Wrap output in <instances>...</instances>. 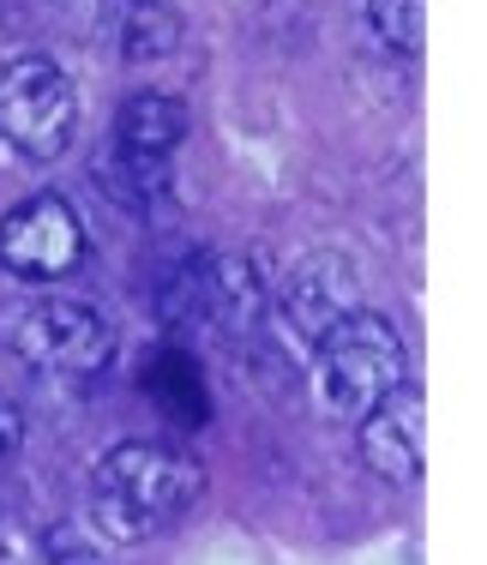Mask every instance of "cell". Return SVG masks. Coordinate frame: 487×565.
<instances>
[{
  "label": "cell",
  "instance_id": "6da1fadb",
  "mask_svg": "<svg viewBox=\"0 0 487 565\" xmlns=\"http://www.w3.org/2000/svg\"><path fill=\"white\" fill-rule=\"evenodd\" d=\"M199 493H205V469L193 457L151 439H120L91 469V523L108 542H151L193 511Z\"/></svg>",
  "mask_w": 487,
  "mask_h": 565
},
{
  "label": "cell",
  "instance_id": "7a4b0ae2",
  "mask_svg": "<svg viewBox=\"0 0 487 565\" xmlns=\"http://www.w3.org/2000/svg\"><path fill=\"white\" fill-rule=\"evenodd\" d=\"M307 380H314V403L331 422L356 427L368 409H379L403 380H410V361H403V338L385 313H349L337 319L325 338L307 349Z\"/></svg>",
  "mask_w": 487,
  "mask_h": 565
},
{
  "label": "cell",
  "instance_id": "3957f363",
  "mask_svg": "<svg viewBox=\"0 0 487 565\" xmlns=\"http://www.w3.org/2000/svg\"><path fill=\"white\" fill-rule=\"evenodd\" d=\"M0 349L54 380H97L115 361V331L91 301L73 295H24L0 307Z\"/></svg>",
  "mask_w": 487,
  "mask_h": 565
},
{
  "label": "cell",
  "instance_id": "277c9868",
  "mask_svg": "<svg viewBox=\"0 0 487 565\" xmlns=\"http://www.w3.org/2000/svg\"><path fill=\"white\" fill-rule=\"evenodd\" d=\"M271 289L260 265L241 253H187L162 282V319L174 331H235L247 338L253 326H265Z\"/></svg>",
  "mask_w": 487,
  "mask_h": 565
},
{
  "label": "cell",
  "instance_id": "5b68a950",
  "mask_svg": "<svg viewBox=\"0 0 487 565\" xmlns=\"http://www.w3.org/2000/svg\"><path fill=\"white\" fill-rule=\"evenodd\" d=\"M78 132L73 78L43 55H19L0 73V139L24 163H54Z\"/></svg>",
  "mask_w": 487,
  "mask_h": 565
},
{
  "label": "cell",
  "instance_id": "8992f818",
  "mask_svg": "<svg viewBox=\"0 0 487 565\" xmlns=\"http://www.w3.org/2000/svg\"><path fill=\"white\" fill-rule=\"evenodd\" d=\"M85 259V223L61 193H36L0 217V265L24 282H54Z\"/></svg>",
  "mask_w": 487,
  "mask_h": 565
},
{
  "label": "cell",
  "instance_id": "52a82bcc",
  "mask_svg": "<svg viewBox=\"0 0 487 565\" xmlns=\"http://www.w3.org/2000/svg\"><path fill=\"white\" fill-rule=\"evenodd\" d=\"M108 139H115V174L127 181V193H162L169 163L187 139V103H174L169 90H133Z\"/></svg>",
  "mask_w": 487,
  "mask_h": 565
},
{
  "label": "cell",
  "instance_id": "ba28073f",
  "mask_svg": "<svg viewBox=\"0 0 487 565\" xmlns=\"http://www.w3.org/2000/svg\"><path fill=\"white\" fill-rule=\"evenodd\" d=\"M349 313H356V265H349L343 253H314V259H301L265 307L277 338H289L301 355Z\"/></svg>",
  "mask_w": 487,
  "mask_h": 565
},
{
  "label": "cell",
  "instance_id": "9c48e42d",
  "mask_svg": "<svg viewBox=\"0 0 487 565\" xmlns=\"http://www.w3.org/2000/svg\"><path fill=\"white\" fill-rule=\"evenodd\" d=\"M356 434H361V463L373 476L398 481V488H410L422 476V397L410 392V380L379 403V409L361 415Z\"/></svg>",
  "mask_w": 487,
  "mask_h": 565
},
{
  "label": "cell",
  "instance_id": "30bf717a",
  "mask_svg": "<svg viewBox=\"0 0 487 565\" xmlns=\"http://www.w3.org/2000/svg\"><path fill=\"white\" fill-rule=\"evenodd\" d=\"M103 31L120 61H162L181 49V12L169 0H108Z\"/></svg>",
  "mask_w": 487,
  "mask_h": 565
},
{
  "label": "cell",
  "instance_id": "8fae6325",
  "mask_svg": "<svg viewBox=\"0 0 487 565\" xmlns=\"http://www.w3.org/2000/svg\"><path fill=\"white\" fill-rule=\"evenodd\" d=\"M368 24L385 49L415 55L422 49V0H368Z\"/></svg>",
  "mask_w": 487,
  "mask_h": 565
},
{
  "label": "cell",
  "instance_id": "7c38bea8",
  "mask_svg": "<svg viewBox=\"0 0 487 565\" xmlns=\"http://www.w3.org/2000/svg\"><path fill=\"white\" fill-rule=\"evenodd\" d=\"M19 439H24V415H19V403L0 392V457L19 451Z\"/></svg>",
  "mask_w": 487,
  "mask_h": 565
},
{
  "label": "cell",
  "instance_id": "4fadbf2b",
  "mask_svg": "<svg viewBox=\"0 0 487 565\" xmlns=\"http://www.w3.org/2000/svg\"><path fill=\"white\" fill-rule=\"evenodd\" d=\"M54 565H97V559H91V554H61Z\"/></svg>",
  "mask_w": 487,
  "mask_h": 565
}]
</instances>
